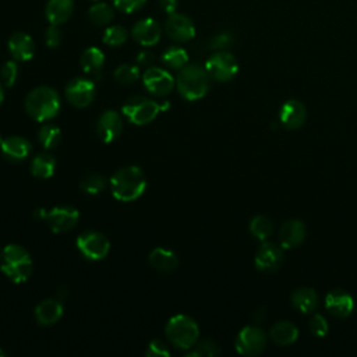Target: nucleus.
I'll return each instance as SVG.
<instances>
[{
  "instance_id": "nucleus-19",
  "label": "nucleus",
  "mask_w": 357,
  "mask_h": 357,
  "mask_svg": "<svg viewBox=\"0 0 357 357\" xmlns=\"http://www.w3.org/2000/svg\"><path fill=\"white\" fill-rule=\"evenodd\" d=\"M307 234L304 223L298 219L286 220L279 229V241L283 248H297L303 244Z\"/></svg>"
},
{
  "instance_id": "nucleus-7",
  "label": "nucleus",
  "mask_w": 357,
  "mask_h": 357,
  "mask_svg": "<svg viewBox=\"0 0 357 357\" xmlns=\"http://www.w3.org/2000/svg\"><path fill=\"white\" fill-rule=\"evenodd\" d=\"M36 219L46 220L53 233H64L75 227L79 220V212L71 205H60L52 209L38 208L33 211Z\"/></svg>"
},
{
  "instance_id": "nucleus-25",
  "label": "nucleus",
  "mask_w": 357,
  "mask_h": 357,
  "mask_svg": "<svg viewBox=\"0 0 357 357\" xmlns=\"http://www.w3.org/2000/svg\"><path fill=\"white\" fill-rule=\"evenodd\" d=\"M290 301L297 311L303 314H311L317 310L319 304V297L317 291L311 287H298L291 293Z\"/></svg>"
},
{
  "instance_id": "nucleus-21",
  "label": "nucleus",
  "mask_w": 357,
  "mask_h": 357,
  "mask_svg": "<svg viewBox=\"0 0 357 357\" xmlns=\"http://www.w3.org/2000/svg\"><path fill=\"white\" fill-rule=\"evenodd\" d=\"M64 312V307H63V301L59 300L57 297L54 298H45L42 300L33 311L35 319L39 325L42 326H49L56 324Z\"/></svg>"
},
{
  "instance_id": "nucleus-6",
  "label": "nucleus",
  "mask_w": 357,
  "mask_h": 357,
  "mask_svg": "<svg viewBox=\"0 0 357 357\" xmlns=\"http://www.w3.org/2000/svg\"><path fill=\"white\" fill-rule=\"evenodd\" d=\"M160 112L159 102L142 95H135L126 99L121 106V113L128 119L130 123L135 126H145L153 121Z\"/></svg>"
},
{
  "instance_id": "nucleus-33",
  "label": "nucleus",
  "mask_w": 357,
  "mask_h": 357,
  "mask_svg": "<svg viewBox=\"0 0 357 357\" xmlns=\"http://www.w3.org/2000/svg\"><path fill=\"white\" fill-rule=\"evenodd\" d=\"M79 187L89 195H98L106 188V178L99 173H89L82 177Z\"/></svg>"
},
{
  "instance_id": "nucleus-15",
  "label": "nucleus",
  "mask_w": 357,
  "mask_h": 357,
  "mask_svg": "<svg viewBox=\"0 0 357 357\" xmlns=\"http://www.w3.org/2000/svg\"><path fill=\"white\" fill-rule=\"evenodd\" d=\"M160 35H162V28L159 22L151 17L137 21L131 28L132 39L142 46L156 45L160 39Z\"/></svg>"
},
{
  "instance_id": "nucleus-13",
  "label": "nucleus",
  "mask_w": 357,
  "mask_h": 357,
  "mask_svg": "<svg viewBox=\"0 0 357 357\" xmlns=\"http://www.w3.org/2000/svg\"><path fill=\"white\" fill-rule=\"evenodd\" d=\"M167 36L176 42H188L195 36V25L190 17L181 13L169 14L165 22Z\"/></svg>"
},
{
  "instance_id": "nucleus-2",
  "label": "nucleus",
  "mask_w": 357,
  "mask_h": 357,
  "mask_svg": "<svg viewBox=\"0 0 357 357\" xmlns=\"http://www.w3.org/2000/svg\"><path fill=\"white\" fill-rule=\"evenodd\" d=\"M26 113L36 121L43 123L54 119L60 109L61 100L59 92L46 85H40L33 88L25 98L24 102Z\"/></svg>"
},
{
  "instance_id": "nucleus-18",
  "label": "nucleus",
  "mask_w": 357,
  "mask_h": 357,
  "mask_svg": "<svg viewBox=\"0 0 357 357\" xmlns=\"http://www.w3.org/2000/svg\"><path fill=\"white\" fill-rule=\"evenodd\" d=\"M325 308L336 318H346L354 310V300L347 291L342 289H335L326 294Z\"/></svg>"
},
{
  "instance_id": "nucleus-50",
  "label": "nucleus",
  "mask_w": 357,
  "mask_h": 357,
  "mask_svg": "<svg viewBox=\"0 0 357 357\" xmlns=\"http://www.w3.org/2000/svg\"><path fill=\"white\" fill-rule=\"evenodd\" d=\"M95 1H96V0H95Z\"/></svg>"
},
{
  "instance_id": "nucleus-46",
  "label": "nucleus",
  "mask_w": 357,
  "mask_h": 357,
  "mask_svg": "<svg viewBox=\"0 0 357 357\" xmlns=\"http://www.w3.org/2000/svg\"><path fill=\"white\" fill-rule=\"evenodd\" d=\"M3 99H4V89H3V85H1V82H0V105H1Z\"/></svg>"
},
{
  "instance_id": "nucleus-24",
  "label": "nucleus",
  "mask_w": 357,
  "mask_h": 357,
  "mask_svg": "<svg viewBox=\"0 0 357 357\" xmlns=\"http://www.w3.org/2000/svg\"><path fill=\"white\" fill-rule=\"evenodd\" d=\"M74 10V0H47L45 15L49 24L60 25L66 22Z\"/></svg>"
},
{
  "instance_id": "nucleus-45",
  "label": "nucleus",
  "mask_w": 357,
  "mask_h": 357,
  "mask_svg": "<svg viewBox=\"0 0 357 357\" xmlns=\"http://www.w3.org/2000/svg\"><path fill=\"white\" fill-rule=\"evenodd\" d=\"M66 294H67V289L63 286V287H60L59 289V291H57V294H56V297L59 298V300H64V297H66Z\"/></svg>"
},
{
  "instance_id": "nucleus-26",
  "label": "nucleus",
  "mask_w": 357,
  "mask_h": 357,
  "mask_svg": "<svg viewBox=\"0 0 357 357\" xmlns=\"http://www.w3.org/2000/svg\"><path fill=\"white\" fill-rule=\"evenodd\" d=\"M269 337L278 346H289L297 340L298 329L290 321H279L271 328Z\"/></svg>"
},
{
  "instance_id": "nucleus-10",
  "label": "nucleus",
  "mask_w": 357,
  "mask_h": 357,
  "mask_svg": "<svg viewBox=\"0 0 357 357\" xmlns=\"http://www.w3.org/2000/svg\"><path fill=\"white\" fill-rule=\"evenodd\" d=\"M236 350L244 356H257L266 347V333L259 326H244L234 342Z\"/></svg>"
},
{
  "instance_id": "nucleus-40",
  "label": "nucleus",
  "mask_w": 357,
  "mask_h": 357,
  "mask_svg": "<svg viewBox=\"0 0 357 357\" xmlns=\"http://www.w3.org/2000/svg\"><path fill=\"white\" fill-rule=\"evenodd\" d=\"M233 42H234V36L230 32H219L211 39L209 47L213 50H226L233 45Z\"/></svg>"
},
{
  "instance_id": "nucleus-12",
  "label": "nucleus",
  "mask_w": 357,
  "mask_h": 357,
  "mask_svg": "<svg viewBox=\"0 0 357 357\" xmlns=\"http://www.w3.org/2000/svg\"><path fill=\"white\" fill-rule=\"evenodd\" d=\"M142 82L146 91L155 96H165L170 93L176 85V79L167 70L155 66H151L144 71Z\"/></svg>"
},
{
  "instance_id": "nucleus-38",
  "label": "nucleus",
  "mask_w": 357,
  "mask_h": 357,
  "mask_svg": "<svg viewBox=\"0 0 357 357\" xmlns=\"http://www.w3.org/2000/svg\"><path fill=\"white\" fill-rule=\"evenodd\" d=\"M310 331L318 336V337H324L326 336L329 326H328V321L324 315L321 314H314L312 318L310 319Z\"/></svg>"
},
{
  "instance_id": "nucleus-31",
  "label": "nucleus",
  "mask_w": 357,
  "mask_h": 357,
  "mask_svg": "<svg viewBox=\"0 0 357 357\" xmlns=\"http://www.w3.org/2000/svg\"><path fill=\"white\" fill-rule=\"evenodd\" d=\"M88 17L92 24L102 26V25H107L113 20L114 11L107 3H95L91 6L88 11Z\"/></svg>"
},
{
  "instance_id": "nucleus-23",
  "label": "nucleus",
  "mask_w": 357,
  "mask_h": 357,
  "mask_svg": "<svg viewBox=\"0 0 357 357\" xmlns=\"http://www.w3.org/2000/svg\"><path fill=\"white\" fill-rule=\"evenodd\" d=\"M151 266L159 272H173L178 266V257L165 247H155L148 257Z\"/></svg>"
},
{
  "instance_id": "nucleus-11",
  "label": "nucleus",
  "mask_w": 357,
  "mask_h": 357,
  "mask_svg": "<svg viewBox=\"0 0 357 357\" xmlns=\"http://www.w3.org/2000/svg\"><path fill=\"white\" fill-rule=\"evenodd\" d=\"M64 96L70 105L75 107H86L95 98V84L89 78L75 77L70 79L64 88Z\"/></svg>"
},
{
  "instance_id": "nucleus-43",
  "label": "nucleus",
  "mask_w": 357,
  "mask_h": 357,
  "mask_svg": "<svg viewBox=\"0 0 357 357\" xmlns=\"http://www.w3.org/2000/svg\"><path fill=\"white\" fill-rule=\"evenodd\" d=\"M153 60H155V56H153V53L152 52H149V50H141L138 54H137V59H135V61H137V64L138 66H142V67H151V64L153 63Z\"/></svg>"
},
{
  "instance_id": "nucleus-20",
  "label": "nucleus",
  "mask_w": 357,
  "mask_h": 357,
  "mask_svg": "<svg viewBox=\"0 0 357 357\" xmlns=\"http://www.w3.org/2000/svg\"><path fill=\"white\" fill-rule=\"evenodd\" d=\"M10 54L17 61H28L35 54V42L26 32H14L7 42Z\"/></svg>"
},
{
  "instance_id": "nucleus-37",
  "label": "nucleus",
  "mask_w": 357,
  "mask_h": 357,
  "mask_svg": "<svg viewBox=\"0 0 357 357\" xmlns=\"http://www.w3.org/2000/svg\"><path fill=\"white\" fill-rule=\"evenodd\" d=\"M216 354H219V346L213 342V340H211V339H205V340H202V342H197V344L192 347V350L191 351H188L187 353V356L190 357H192V356H208V357H211V356H216Z\"/></svg>"
},
{
  "instance_id": "nucleus-32",
  "label": "nucleus",
  "mask_w": 357,
  "mask_h": 357,
  "mask_svg": "<svg viewBox=\"0 0 357 357\" xmlns=\"http://www.w3.org/2000/svg\"><path fill=\"white\" fill-rule=\"evenodd\" d=\"M250 231L255 238L265 241L273 233V223L266 216H254L250 222Z\"/></svg>"
},
{
  "instance_id": "nucleus-16",
  "label": "nucleus",
  "mask_w": 357,
  "mask_h": 357,
  "mask_svg": "<svg viewBox=\"0 0 357 357\" xmlns=\"http://www.w3.org/2000/svg\"><path fill=\"white\" fill-rule=\"evenodd\" d=\"M283 262V247L273 243H262L255 254V266L262 272H275Z\"/></svg>"
},
{
  "instance_id": "nucleus-27",
  "label": "nucleus",
  "mask_w": 357,
  "mask_h": 357,
  "mask_svg": "<svg viewBox=\"0 0 357 357\" xmlns=\"http://www.w3.org/2000/svg\"><path fill=\"white\" fill-rule=\"evenodd\" d=\"M79 64L84 73L89 75H96L105 66V54L99 47H86L79 57Z\"/></svg>"
},
{
  "instance_id": "nucleus-35",
  "label": "nucleus",
  "mask_w": 357,
  "mask_h": 357,
  "mask_svg": "<svg viewBox=\"0 0 357 357\" xmlns=\"http://www.w3.org/2000/svg\"><path fill=\"white\" fill-rule=\"evenodd\" d=\"M113 77L117 82H120L123 85H130L139 78V66L138 64H120L114 70Z\"/></svg>"
},
{
  "instance_id": "nucleus-4",
  "label": "nucleus",
  "mask_w": 357,
  "mask_h": 357,
  "mask_svg": "<svg viewBox=\"0 0 357 357\" xmlns=\"http://www.w3.org/2000/svg\"><path fill=\"white\" fill-rule=\"evenodd\" d=\"M209 75L205 67L199 64H185L178 70L176 86L178 93L187 100H198L204 98L209 89Z\"/></svg>"
},
{
  "instance_id": "nucleus-30",
  "label": "nucleus",
  "mask_w": 357,
  "mask_h": 357,
  "mask_svg": "<svg viewBox=\"0 0 357 357\" xmlns=\"http://www.w3.org/2000/svg\"><path fill=\"white\" fill-rule=\"evenodd\" d=\"M38 141L45 149H53L61 142V130L54 124L46 123L38 131Z\"/></svg>"
},
{
  "instance_id": "nucleus-39",
  "label": "nucleus",
  "mask_w": 357,
  "mask_h": 357,
  "mask_svg": "<svg viewBox=\"0 0 357 357\" xmlns=\"http://www.w3.org/2000/svg\"><path fill=\"white\" fill-rule=\"evenodd\" d=\"M145 354L148 357H167V356H170V350L167 349V346L163 340L152 339L146 346Z\"/></svg>"
},
{
  "instance_id": "nucleus-22",
  "label": "nucleus",
  "mask_w": 357,
  "mask_h": 357,
  "mask_svg": "<svg viewBox=\"0 0 357 357\" xmlns=\"http://www.w3.org/2000/svg\"><path fill=\"white\" fill-rule=\"evenodd\" d=\"M31 142L20 135H11L7 138H3L0 144L1 153L4 158L13 162H21L26 159V156L31 153Z\"/></svg>"
},
{
  "instance_id": "nucleus-1",
  "label": "nucleus",
  "mask_w": 357,
  "mask_h": 357,
  "mask_svg": "<svg viewBox=\"0 0 357 357\" xmlns=\"http://www.w3.org/2000/svg\"><path fill=\"white\" fill-rule=\"evenodd\" d=\"M112 195L121 202H131L139 198L146 188V178L141 167L123 166L110 177Z\"/></svg>"
},
{
  "instance_id": "nucleus-48",
  "label": "nucleus",
  "mask_w": 357,
  "mask_h": 357,
  "mask_svg": "<svg viewBox=\"0 0 357 357\" xmlns=\"http://www.w3.org/2000/svg\"><path fill=\"white\" fill-rule=\"evenodd\" d=\"M1 141H3V138H1V135H0V144H1Z\"/></svg>"
},
{
  "instance_id": "nucleus-49",
  "label": "nucleus",
  "mask_w": 357,
  "mask_h": 357,
  "mask_svg": "<svg viewBox=\"0 0 357 357\" xmlns=\"http://www.w3.org/2000/svg\"><path fill=\"white\" fill-rule=\"evenodd\" d=\"M0 255H1V251H0Z\"/></svg>"
},
{
  "instance_id": "nucleus-14",
  "label": "nucleus",
  "mask_w": 357,
  "mask_h": 357,
  "mask_svg": "<svg viewBox=\"0 0 357 357\" xmlns=\"http://www.w3.org/2000/svg\"><path fill=\"white\" fill-rule=\"evenodd\" d=\"M121 131H123V119L116 110L109 109L99 116L96 121V134L102 142L105 144L113 142L120 137Z\"/></svg>"
},
{
  "instance_id": "nucleus-34",
  "label": "nucleus",
  "mask_w": 357,
  "mask_h": 357,
  "mask_svg": "<svg viewBox=\"0 0 357 357\" xmlns=\"http://www.w3.org/2000/svg\"><path fill=\"white\" fill-rule=\"evenodd\" d=\"M127 38H128V32L123 25H112L105 29L102 40L105 45L116 47L126 43Z\"/></svg>"
},
{
  "instance_id": "nucleus-36",
  "label": "nucleus",
  "mask_w": 357,
  "mask_h": 357,
  "mask_svg": "<svg viewBox=\"0 0 357 357\" xmlns=\"http://www.w3.org/2000/svg\"><path fill=\"white\" fill-rule=\"evenodd\" d=\"M18 78V64L17 60H7L0 67V82L3 86H13Z\"/></svg>"
},
{
  "instance_id": "nucleus-47",
  "label": "nucleus",
  "mask_w": 357,
  "mask_h": 357,
  "mask_svg": "<svg viewBox=\"0 0 357 357\" xmlns=\"http://www.w3.org/2000/svg\"><path fill=\"white\" fill-rule=\"evenodd\" d=\"M4 354H6V353H4V351H1V350H0V356H4Z\"/></svg>"
},
{
  "instance_id": "nucleus-9",
  "label": "nucleus",
  "mask_w": 357,
  "mask_h": 357,
  "mask_svg": "<svg viewBox=\"0 0 357 357\" xmlns=\"http://www.w3.org/2000/svg\"><path fill=\"white\" fill-rule=\"evenodd\" d=\"M75 244L81 255L89 261H100L107 257L110 251L109 238L103 233L95 230L81 233L77 237Z\"/></svg>"
},
{
  "instance_id": "nucleus-5",
  "label": "nucleus",
  "mask_w": 357,
  "mask_h": 357,
  "mask_svg": "<svg viewBox=\"0 0 357 357\" xmlns=\"http://www.w3.org/2000/svg\"><path fill=\"white\" fill-rule=\"evenodd\" d=\"M165 335L174 347L180 350H190L198 342L199 326L190 315L176 314L167 321Z\"/></svg>"
},
{
  "instance_id": "nucleus-8",
  "label": "nucleus",
  "mask_w": 357,
  "mask_h": 357,
  "mask_svg": "<svg viewBox=\"0 0 357 357\" xmlns=\"http://www.w3.org/2000/svg\"><path fill=\"white\" fill-rule=\"evenodd\" d=\"M204 67L209 78L218 82L230 81L238 71L237 59L226 50H216L212 56H209Z\"/></svg>"
},
{
  "instance_id": "nucleus-44",
  "label": "nucleus",
  "mask_w": 357,
  "mask_h": 357,
  "mask_svg": "<svg viewBox=\"0 0 357 357\" xmlns=\"http://www.w3.org/2000/svg\"><path fill=\"white\" fill-rule=\"evenodd\" d=\"M158 1H159L160 8H162L166 14L176 13V8H177V4H178V0H158Z\"/></svg>"
},
{
  "instance_id": "nucleus-3",
  "label": "nucleus",
  "mask_w": 357,
  "mask_h": 357,
  "mask_svg": "<svg viewBox=\"0 0 357 357\" xmlns=\"http://www.w3.org/2000/svg\"><path fill=\"white\" fill-rule=\"evenodd\" d=\"M0 269L13 283H24L33 271L29 251L20 244H7L1 250Z\"/></svg>"
},
{
  "instance_id": "nucleus-29",
  "label": "nucleus",
  "mask_w": 357,
  "mask_h": 357,
  "mask_svg": "<svg viewBox=\"0 0 357 357\" xmlns=\"http://www.w3.org/2000/svg\"><path fill=\"white\" fill-rule=\"evenodd\" d=\"M162 63L173 70H180L188 64V53L180 46H169L160 56Z\"/></svg>"
},
{
  "instance_id": "nucleus-42",
  "label": "nucleus",
  "mask_w": 357,
  "mask_h": 357,
  "mask_svg": "<svg viewBox=\"0 0 357 357\" xmlns=\"http://www.w3.org/2000/svg\"><path fill=\"white\" fill-rule=\"evenodd\" d=\"M63 33L59 28V25L50 24L45 31V43L47 47H57L61 42Z\"/></svg>"
},
{
  "instance_id": "nucleus-41",
  "label": "nucleus",
  "mask_w": 357,
  "mask_h": 357,
  "mask_svg": "<svg viewBox=\"0 0 357 357\" xmlns=\"http://www.w3.org/2000/svg\"><path fill=\"white\" fill-rule=\"evenodd\" d=\"M146 0H113V6L126 14H131L142 8Z\"/></svg>"
},
{
  "instance_id": "nucleus-17",
  "label": "nucleus",
  "mask_w": 357,
  "mask_h": 357,
  "mask_svg": "<svg viewBox=\"0 0 357 357\" xmlns=\"http://www.w3.org/2000/svg\"><path fill=\"white\" fill-rule=\"evenodd\" d=\"M305 120L307 109L300 100L290 99L282 105L279 112V121L284 128L297 130L305 123Z\"/></svg>"
},
{
  "instance_id": "nucleus-28",
  "label": "nucleus",
  "mask_w": 357,
  "mask_h": 357,
  "mask_svg": "<svg viewBox=\"0 0 357 357\" xmlns=\"http://www.w3.org/2000/svg\"><path fill=\"white\" fill-rule=\"evenodd\" d=\"M56 170V159L50 152H40L31 160V173L36 178H50Z\"/></svg>"
}]
</instances>
